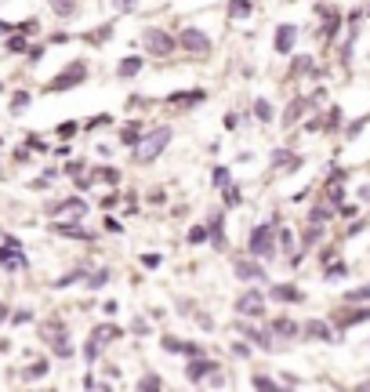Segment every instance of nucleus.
<instances>
[{"mask_svg":"<svg viewBox=\"0 0 370 392\" xmlns=\"http://www.w3.org/2000/svg\"><path fill=\"white\" fill-rule=\"evenodd\" d=\"M236 312L240 316H262L265 312V298H262V290H244L236 301Z\"/></svg>","mask_w":370,"mask_h":392,"instance_id":"6","label":"nucleus"},{"mask_svg":"<svg viewBox=\"0 0 370 392\" xmlns=\"http://www.w3.org/2000/svg\"><path fill=\"white\" fill-rule=\"evenodd\" d=\"M363 298H370V284H367V287H356V290H349V301H363Z\"/></svg>","mask_w":370,"mask_h":392,"instance_id":"29","label":"nucleus"},{"mask_svg":"<svg viewBox=\"0 0 370 392\" xmlns=\"http://www.w3.org/2000/svg\"><path fill=\"white\" fill-rule=\"evenodd\" d=\"M8 51H25V41H22V36H11V41H8Z\"/></svg>","mask_w":370,"mask_h":392,"instance_id":"35","label":"nucleus"},{"mask_svg":"<svg viewBox=\"0 0 370 392\" xmlns=\"http://www.w3.org/2000/svg\"><path fill=\"white\" fill-rule=\"evenodd\" d=\"M0 320H8V312H4V305H0Z\"/></svg>","mask_w":370,"mask_h":392,"instance_id":"38","label":"nucleus"},{"mask_svg":"<svg viewBox=\"0 0 370 392\" xmlns=\"http://www.w3.org/2000/svg\"><path fill=\"white\" fill-rule=\"evenodd\" d=\"M273 331H276V334H287V338H290V334H298V327L290 323V320H276V323H273Z\"/></svg>","mask_w":370,"mask_h":392,"instance_id":"23","label":"nucleus"},{"mask_svg":"<svg viewBox=\"0 0 370 392\" xmlns=\"http://www.w3.org/2000/svg\"><path fill=\"white\" fill-rule=\"evenodd\" d=\"M360 320H370V309H360V312L341 316V327H352V323H360Z\"/></svg>","mask_w":370,"mask_h":392,"instance_id":"22","label":"nucleus"},{"mask_svg":"<svg viewBox=\"0 0 370 392\" xmlns=\"http://www.w3.org/2000/svg\"><path fill=\"white\" fill-rule=\"evenodd\" d=\"M120 138H124L127 146H135V142H138V128H135V124H131V128H124V135H120Z\"/></svg>","mask_w":370,"mask_h":392,"instance_id":"33","label":"nucleus"},{"mask_svg":"<svg viewBox=\"0 0 370 392\" xmlns=\"http://www.w3.org/2000/svg\"><path fill=\"white\" fill-rule=\"evenodd\" d=\"M273 236H276L273 225H258V229L251 233V251H254V258H269V255H273Z\"/></svg>","mask_w":370,"mask_h":392,"instance_id":"5","label":"nucleus"},{"mask_svg":"<svg viewBox=\"0 0 370 392\" xmlns=\"http://www.w3.org/2000/svg\"><path fill=\"white\" fill-rule=\"evenodd\" d=\"M312 69V58H294V66H290V77H301V73H309Z\"/></svg>","mask_w":370,"mask_h":392,"instance_id":"21","label":"nucleus"},{"mask_svg":"<svg viewBox=\"0 0 370 392\" xmlns=\"http://www.w3.org/2000/svg\"><path fill=\"white\" fill-rule=\"evenodd\" d=\"M294 41H298V30H294V26H279V30H276V51H279V55L294 51Z\"/></svg>","mask_w":370,"mask_h":392,"instance_id":"8","label":"nucleus"},{"mask_svg":"<svg viewBox=\"0 0 370 392\" xmlns=\"http://www.w3.org/2000/svg\"><path fill=\"white\" fill-rule=\"evenodd\" d=\"M251 385H254V389H276V382H273V378H265V374H254Z\"/></svg>","mask_w":370,"mask_h":392,"instance_id":"27","label":"nucleus"},{"mask_svg":"<svg viewBox=\"0 0 370 392\" xmlns=\"http://www.w3.org/2000/svg\"><path fill=\"white\" fill-rule=\"evenodd\" d=\"M73 8H76V0H55V11H58V15H73Z\"/></svg>","mask_w":370,"mask_h":392,"instance_id":"26","label":"nucleus"},{"mask_svg":"<svg viewBox=\"0 0 370 392\" xmlns=\"http://www.w3.org/2000/svg\"><path fill=\"white\" fill-rule=\"evenodd\" d=\"M178 44L185 47V51H193V55H203L211 47V41H207V33H200V30H185L182 36H178Z\"/></svg>","mask_w":370,"mask_h":392,"instance_id":"7","label":"nucleus"},{"mask_svg":"<svg viewBox=\"0 0 370 392\" xmlns=\"http://www.w3.org/2000/svg\"><path fill=\"white\" fill-rule=\"evenodd\" d=\"M47 374V363H33L30 367V374H25V378H44Z\"/></svg>","mask_w":370,"mask_h":392,"instance_id":"34","label":"nucleus"},{"mask_svg":"<svg viewBox=\"0 0 370 392\" xmlns=\"http://www.w3.org/2000/svg\"><path fill=\"white\" fill-rule=\"evenodd\" d=\"M305 334L309 338H320V341H330V327L323 320H312V323H305Z\"/></svg>","mask_w":370,"mask_h":392,"instance_id":"12","label":"nucleus"},{"mask_svg":"<svg viewBox=\"0 0 370 392\" xmlns=\"http://www.w3.org/2000/svg\"><path fill=\"white\" fill-rule=\"evenodd\" d=\"M25 106H30V95H25V91H19L15 98H11V113H22Z\"/></svg>","mask_w":370,"mask_h":392,"instance_id":"25","label":"nucleus"},{"mask_svg":"<svg viewBox=\"0 0 370 392\" xmlns=\"http://www.w3.org/2000/svg\"><path fill=\"white\" fill-rule=\"evenodd\" d=\"M73 131H76V124H62V128H58L62 138H73Z\"/></svg>","mask_w":370,"mask_h":392,"instance_id":"36","label":"nucleus"},{"mask_svg":"<svg viewBox=\"0 0 370 392\" xmlns=\"http://www.w3.org/2000/svg\"><path fill=\"white\" fill-rule=\"evenodd\" d=\"M200 98H203V91H178V95H167V102H200Z\"/></svg>","mask_w":370,"mask_h":392,"instance_id":"18","label":"nucleus"},{"mask_svg":"<svg viewBox=\"0 0 370 392\" xmlns=\"http://www.w3.org/2000/svg\"><path fill=\"white\" fill-rule=\"evenodd\" d=\"M120 334H124L120 327H109V323H106V327H98V331H95V341H102V345H106V341H117Z\"/></svg>","mask_w":370,"mask_h":392,"instance_id":"17","label":"nucleus"},{"mask_svg":"<svg viewBox=\"0 0 370 392\" xmlns=\"http://www.w3.org/2000/svg\"><path fill=\"white\" fill-rule=\"evenodd\" d=\"M167 142H171V128H157V131H149V135H142V142H135L138 149H135V160L138 163H152L163 149H167Z\"/></svg>","mask_w":370,"mask_h":392,"instance_id":"1","label":"nucleus"},{"mask_svg":"<svg viewBox=\"0 0 370 392\" xmlns=\"http://www.w3.org/2000/svg\"><path fill=\"white\" fill-rule=\"evenodd\" d=\"M117 73H120V77H124V80H131V77H135V73H142V58H124Z\"/></svg>","mask_w":370,"mask_h":392,"instance_id":"14","label":"nucleus"},{"mask_svg":"<svg viewBox=\"0 0 370 392\" xmlns=\"http://www.w3.org/2000/svg\"><path fill=\"white\" fill-rule=\"evenodd\" d=\"M142 44L149 47V55H157V58H163V55L174 51L171 33H163V30H146V33H142Z\"/></svg>","mask_w":370,"mask_h":392,"instance_id":"3","label":"nucleus"},{"mask_svg":"<svg viewBox=\"0 0 370 392\" xmlns=\"http://www.w3.org/2000/svg\"><path fill=\"white\" fill-rule=\"evenodd\" d=\"M211 371H214V363H211V360H193L185 374H189V382H200V378H207Z\"/></svg>","mask_w":370,"mask_h":392,"instance_id":"11","label":"nucleus"},{"mask_svg":"<svg viewBox=\"0 0 370 392\" xmlns=\"http://www.w3.org/2000/svg\"><path fill=\"white\" fill-rule=\"evenodd\" d=\"M0 265H4V269H22L25 255H19L15 244H8V247H0Z\"/></svg>","mask_w":370,"mask_h":392,"instance_id":"9","label":"nucleus"},{"mask_svg":"<svg viewBox=\"0 0 370 392\" xmlns=\"http://www.w3.org/2000/svg\"><path fill=\"white\" fill-rule=\"evenodd\" d=\"M236 276L240 280H265V269L254 262H236Z\"/></svg>","mask_w":370,"mask_h":392,"instance_id":"10","label":"nucleus"},{"mask_svg":"<svg viewBox=\"0 0 370 392\" xmlns=\"http://www.w3.org/2000/svg\"><path fill=\"white\" fill-rule=\"evenodd\" d=\"M47 341L55 345V352H58V356H73V345H69V341L62 338V334H58V338H47Z\"/></svg>","mask_w":370,"mask_h":392,"instance_id":"20","label":"nucleus"},{"mask_svg":"<svg viewBox=\"0 0 370 392\" xmlns=\"http://www.w3.org/2000/svg\"><path fill=\"white\" fill-rule=\"evenodd\" d=\"M84 77H87V66H84V62H73V66L62 69V77H58V80H51V84H47V91H69V87L84 84Z\"/></svg>","mask_w":370,"mask_h":392,"instance_id":"2","label":"nucleus"},{"mask_svg":"<svg viewBox=\"0 0 370 392\" xmlns=\"http://www.w3.org/2000/svg\"><path fill=\"white\" fill-rule=\"evenodd\" d=\"M160 345H163V349H167V352H182V341H178V338H171V334H167V338H163V341H160Z\"/></svg>","mask_w":370,"mask_h":392,"instance_id":"31","label":"nucleus"},{"mask_svg":"<svg viewBox=\"0 0 370 392\" xmlns=\"http://www.w3.org/2000/svg\"><path fill=\"white\" fill-rule=\"evenodd\" d=\"M273 163H276V168H284V171H294L301 160L294 153H284V149H279V153H273Z\"/></svg>","mask_w":370,"mask_h":392,"instance_id":"13","label":"nucleus"},{"mask_svg":"<svg viewBox=\"0 0 370 392\" xmlns=\"http://www.w3.org/2000/svg\"><path fill=\"white\" fill-rule=\"evenodd\" d=\"M138 389H160V378L157 374H146L142 382H138Z\"/></svg>","mask_w":370,"mask_h":392,"instance_id":"32","label":"nucleus"},{"mask_svg":"<svg viewBox=\"0 0 370 392\" xmlns=\"http://www.w3.org/2000/svg\"><path fill=\"white\" fill-rule=\"evenodd\" d=\"M113 8H120V11H131V8H135V0H113Z\"/></svg>","mask_w":370,"mask_h":392,"instance_id":"37","label":"nucleus"},{"mask_svg":"<svg viewBox=\"0 0 370 392\" xmlns=\"http://www.w3.org/2000/svg\"><path fill=\"white\" fill-rule=\"evenodd\" d=\"M229 15H233V19H247L251 15V0H229Z\"/></svg>","mask_w":370,"mask_h":392,"instance_id":"16","label":"nucleus"},{"mask_svg":"<svg viewBox=\"0 0 370 392\" xmlns=\"http://www.w3.org/2000/svg\"><path fill=\"white\" fill-rule=\"evenodd\" d=\"M305 106H309V102H305V98H298V102H290V109L284 113V120H287V124H294V120L301 117V113H305Z\"/></svg>","mask_w":370,"mask_h":392,"instance_id":"19","label":"nucleus"},{"mask_svg":"<svg viewBox=\"0 0 370 392\" xmlns=\"http://www.w3.org/2000/svg\"><path fill=\"white\" fill-rule=\"evenodd\" d=\"M254 113H258V120H273V106L265 102V98H258V102H254Z\"/></svg>","mask_w":370,"mask_h":392,"instance_id":"24","label":"nucleus"},{"mask_svg":"<svg viewBox=\"0 0 370 392\" xmlns=\"http://www.w3.org/2000/svg\"><path fill=\"white\" fill-rule=\"evenodd\" d=\"M84 214H87V204H84L80 196L62 200V204L51 207V218H55V222H73V218H84Z\"/></svg>","mask_w":370,"mask_h":392,"instance_id":"4","label":"nucleus"},{"mask_svg":"<svg viewBox=\"0 0 370 392\" xmlns=\"http://www.w3.org/2000/svg\"><path fill=\"white\" fill-rule=\"evenodd\" d=\"M189 240H193V244H203V240H207V229H203V225H193V229H189Z\"/></svg>","mask_w":370,"mask_h":392,"instance_id":"28","label":"nucleus"},{"mask_svg":"<svg viewBox=\"0 0 370 392\" xmlns=\"http://www.w3.org/2000/svg\"><path fill=\"white\" fill-rule=\"evenodd\" d=\"M225 204H229V207H236V204H240V189H236V185H229V189H225Z\"/></svg>","mask_w":370,"mask_h":392,"instance_id":"30","label":"nucleus"},{"mask_svg":"<svg viewBox=\"0 0 370 392\" xmlns=\"http://www.w3.org/2000/svg\"><path fill=\"white\" fill-rule=\"evenodd\" d=\"M273 298H279V301H301V290L298 287H273Z\"/></svg>","mask_w":370,"mask_h":392,"instance_id":"15","label":"nucleus"}]
</instances>
